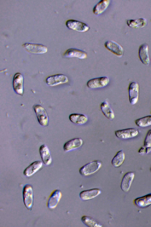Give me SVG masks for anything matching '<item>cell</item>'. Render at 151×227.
<instances>
[{"label": "cell", "mask_w": 151, "mask_h": 227, "mask_svg": "<svg viewBox=\"0 0 151 227\" xmlns=\"http://www.w3.org/2000/svg\"><path fill=\"white\" fill-rule=\"evenodd\" d=\"M102 165V162L100 160H93L80 168L79 172L82 176H88L97 172L101 168Z\"/></svg>", "instance_id": "6da1fadb"}, {"label": "cell", "mask_w": 151, "mask_h": 227, "mask_svg": "<svg viewBox=\"0 0 151 227\" xmlns=\"http://www.w3.org/2000/svg\"><path fill=\"white\" fill-rule=\"evenodd\" d=\"M33 108L35 113L38 121L42 126L45 127L48 125L49 119L46 110L41 106L34 104Z\"/></svg>", "instance_id": "7a4b0ae2"}, {"label": "cell", "mask_w": 151, "mask_h": 227, "mask_svg": "<svg viewBox=\"0 0 151 227\" xmlns=\"http://www.w3.org/2000/svg\"><path fill=\"white\" fill-rule=\"evenodd\" d=\"M23 201L24 204L27 208L31 210L33 203V194L32 187L30 185L27 184L24 187L23 191Z\"/></svg>", "instance_id": "3957f363"}, {"label": "cell", "mask_w": 151, "mask_h": 227, "mask_svg": "<svg viewBox=\"0 0 151 227\" xmlns=\"http://www.w3.org/2000/svg\"><path fill=\"white\" fill-rule=\"evenodd\" d=\"M66 27L69 29L80 32H85L90 29L87 24L74 20L70 19L67 20L65 23Z\"/></svg>", "instance_id": "277c9868"}, {"label": "cell", "mask_w": 151, "mask_h": 227, "mask_svg": "<svg viewBox=\"0 0 151 227\" xmlns=\"http://www.w3.org/2000/svg\"><path fill=\"white\" fill-rule=\"evenodd\" d=\"M109 82V79L108 77H102L89 80L87 82V85L90 89L102 88L106 86Z\"/></svg>", "instance_id": "5b68a950"}, {"label": "cell", "mask_w": 151, "mask_h": 227, "mask_svg": "<svg viewBox=\"0 0 151 227\" xmlns=\"http://www.w3.org/2000/svg\"><path fill=\"white\" fill-rule=\"evenodd\" d=\"M129 101L132 105L136 104L138 100L139 86L136 82H132L129 84L128 88Z\"/></svg>", "instance_id": "8992f818"}, {"label": "cell", "mask_w": 151, "mask_h": 227, "mask_svg": "<svg viewBox=\"0 0 151 227\" xmlns=\"http://www.w3.org/2000/svg\"><path fill=\"white\" fill-rule=\"evenodd\" d=\"M104 46L107 49L118 57H121L124 55V50L123 47L115 41H107L105 43Z\"/></svg>", "instance_id": "52a82bcc"}, {"label": "cell", "mask_w": 151, "mask_h": 227, "mask_svg": "<svg viewBox=\"0 0 151 227\" xmlns=\"http://www.w3.org/2000/svg\"><path fill=\"white\" fill-rule=\"evenodd\" d=\"M22 75L19 73L14 75L13 80V87L15 92L17 94L23 96L24 94V81Z\"/></svg>", "instance_id": "ba28073f"}, {"label": "cell", "mask_w": 151, "mask_h": 227, "mask_svg": "<svg viewBox=\"0 0 151 227\" xmlns=\"http://www.w3.org/2000/svg\"><path fill=\"white\" fill-rule=\"evenodd\" d=\"M27 51L34 54H41L46 53L47 47L42 44L27 43L23 45Z\"/></svg>", "instance_id": "9c48e42d"}, {"label": "cell", "mask_w": 151, "mask_h": 227, "mask_svg": "<svg viewBox=\"0 0 151 227\" xmlns=\"http://www.w3.org/2000/svg\"><path fill=\"white\" fill-rule=\"evenodd\" d=\"M138 134L137 130L134 128L119 130L115 132L116 136L122 139H127L133 138L136 136Z\"/></svg>", "instance_id": "30bf717a"}, {"label": "cell", "mask_w": 151, "mask_h": 227, "mask_svg": "<svg viewBox=\"0 0 151 227\" xmlns=\"http://www.w3.org/2000/svg\"><path fill=\"white\" fill-rule=\"evenodd\" d=\"M68 82L67 77L61 74H56L47 77L46 80V84L50 86H54L65 83Z\"/></svg>", "instance_id": "8fae6325"}, {"label": "cell", "mask_w": 151, "mask_h": 227, "mask_svg": "<svg viewBox=\"0 0 151 227\" xmlns=\"http://www.w3.org/2000/svg\"><path fill=\"white\" fill-rule=\"evenodd\" d=\"M138 56L140 60L143 64L146 65L149 64L150 59L149 53L148 46L146 43H144L139 46Z\"/></svg>", "instance_id": "7c38bea8"}, {"label": "cell", "mask_w": 151, "mask_h": 227, "mask_svg": "<svg viewBox=\"0 0 151 227\" xmlns=\"http://www.w3.org/2000/svg\"><path fill=\"white\" fill-rule=\"evenodd\" d=\"M62 197L61 191L55 189L52 192L49 196L47 203L48 207L50 209H55L57 206Z\"/></svg>", "instance_id": "4fadbf2b"}, {"label": "cell", "mask_w": 151, "mask_h": 227, "mask_svg": "<svg viewBox=\"0 0 151 227\" xmlns=\"http://www.w3.org/2000/svg\"><path fill=\"white\" fill-rule=\"evenodd\" d=\"M65 58L76 57L80 59H85L87 57V54L85 51L76 48H70L67 50L63 54Z\"/></svg>", "instance_id": "5bb4252c"}, {"label": "cell", "mask_w": 151, "mask_h": 227, "mask_svg": "<svg viewBox=\"0 0 151 227\" xmlns=\"http://www.w3.org/2000/svg\"><path fill=\"white\" fill-rule=\"evenodd\" d=\"M134 173L132 172L127 173L124 174L122 178L121 188L124 192L129 191L134 177Z\"/></svg>", "instance_id": "9a60e30c"}, {"label": "cell", "mask_w": 151, "mask_h": 227, "mask_svg": "<svg viewBox=\"0 0 151 227\" xmlns=\"http://www.w3.org/2000/svg\"><path fill=\"white\" fill-rule=\"evenodd\" d=\"M83 144V141L81 138H74L67 141L64 144L63 149L65 152L70 151L80 147Z\"/></svg>", "instance_id": "2e32d148"}, {"label": "cell", "mask_w": 151, "mask_h": 227, "mask_svg": "<svg viewBox=\"0 0 151 227\" xmlns=\"http://www.w3.org/2000/svg\"><path fill=\"white\" fill-rule=\"evenodd\" d=\"M101 193V191L100 189H93L82 191L79 194V197L82 200L87 201L96 197Z\"/></svg>", "instance_id": "e0dca14e"}, {"label": "cell", "mask_w": 151, "mask_h": 227, "mask_svg": "<svg viewBox=\"0 0 151 227\" xmlns=\"http://www.w3.org/2000/svg\"><path fill=\"white\" fill-rule=\"evenodd\" d=\"M135 205L141 208H145L151 205V193L135 199L134 201Z\"/></svg>", "instance_id": "ac0fdd59"}, {"label": "cell", "mask_w": 151, "mask_h": 227, "mask_svg": "<svg viewBox=\"0 0 151 227\" xmlns=\"http://www.w3.org/2000/svg\"><path fill=\"white\" fill-rule=\"evenodd\" d=\"M39 152L43 163L47 166L50 165L52 161V159L48 147L45 145H42L40 148Z\"/></svg>", "instance_id": "d6986e66"}, {"label": "cell", "mask_w": 151, "mask_h": 227, "mask_svg": "<svg viewBox=\"0 0 151 227\" xmlns=\"http://www.w3.org/2000/svg\"><path fill=\"white\" fill-rule=\"evenodd\" d=\"M42 166V163L41 161H35L26 168L23 172V174L27 177H30L39 170Z\"/></svg>", "instance_id": "ffe728a7"}, {"label": "cell", "mask_w": 151, "mask_h": 227, "mask_svg": "<svg viewBox=\"0 0 151 227\" xmlns=\"http://www.w3.org/2000/svg\"><path fill=\"white\" fill-rule=\"evenodd\" d=\"M100 108L103 114L107 119L112 120L114 118V112L107 100L102 103Z\"/></svg>", "instance_id": "44dd1931"}, {"label": "cell", "mask_w": 151, "mask_h": 227, "mask_svg": "<svg viewBox=\"0 0 151 227\" xmlns=\"http://www.w3.org/2000/svg\"><path fill=\"white\" fill-rule=\"evenodd\" d=\"M110 0H101L98 2L93 9V12L96 15H100L107 8L110 3Z\"/></svg>", "instance_id": "7402d4cb"}, {"label": "cell", "mask_w": 151, "mask_h": 227, "mask_svg": "<svg viewBox=\"0 0 151 227\" xmlns=\"http://www.w3.org/2000/svg\"><path fill=\"white\" fill-rule=\"evenodd\" d=\"M70 120L73 123L78 125H83L88 121V117L84 114L73 113L69 116Z\"/></svg>", "instance_id": "603a6c76"}, {"label": "cell", "mask_w": 151, "mask_h": 227, "mask_svg": "<svg viewBox=\"0 0 151 227\" xmlns=\"http://www.w3.org/2000/svg\"><path fill=\"white\" fill-rule=\"evenodd\" d=\"M127 23L130 27L133 28H141L147 25V20L144 18H140L136 20H129L127 21Z\"/></svg>", "instance_id": "cb8c5ba5"}, {"label": "cell", "mask_w": 151, "mask_h": 227, "mask_svg": "<svg viewBox=\"0 0 151 227\" xmlns=\"http://www.w3.org/2000/svg\"><path fill=\"white\" fill-rule=\"evenodd\" d=\"M125 159V153L123 150H121L116 153L112 159L111 164L115 168H119L124 163Z\"/></svg>", "instance_id": "d4e9b609"}, {"label": "cell", "mask_w": 151, "mask_h": 227, "mask_svg": "<svg viewBox=\"0 0 151 227\" xmlns=\"http://www.w3.org/2000/svg\"><path fill=\"white\" fill-rule=\"evenodd\" d=\"M82 222L89 227H101L102 226L97 221L90 216L84 215L81 218Z\"/></svg>", "instance_id": "484cf974"}, {"label": "cell", "mask_w": 151, "mask_h": 227, "mask_svg": "<svg viewBox=\"0 0 151 227\" xmlns=\"http://www.w3.org/2000/svg\"><path fill=\"white\" fill-rule=\"evenodd\" d=\"M135 123L137 126L145 127L151 125V115L147 116L135 120Z\"/></svg>", "instance_id": "4316f807"}, {"label": "cell", "mask_w": 151, "mask_h": 227, "mask_svg": "<svg viewBox=\"0 0 151 227\" xmlns=\"http://www.w3.org/2000/svg\"><path fill=\"white\" fill-rule=\"evenodd\" d=\"M144 145L145 147H151V129L147 133L144 141Z\"/></svg>", "instance_id": "83f0119b"}, {"label": "cell", "mask_w": 151, "mask_h": 227, "mask_svg": "<svg viewBox=\"0 0 151 227\" xmlns=\"http://www.w3.org/2000/svg\"><path fill=\"white\" fill-rule=\"evenodd\" d=\"M146 148L144 146L141 147L138 151V152L140 154H144L146 153Z\"/></svg>", "instance_id": "f1b7e54d"}, {"label": "cell", "mask_w": 151, "mask_h": 227, "mask_svg": "<svg viewBox=\"0 0 151 227\" xmlns=\"http://www.w3.org/2000/svg\"><path fill=\"white\" fill-rule=\"evenodd\" d=\"M151 151V147H147L146 148V153L148 154Z\"/></svg>", "instance_id": "f546056e"}]
</instances>
